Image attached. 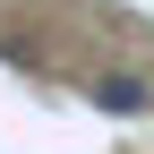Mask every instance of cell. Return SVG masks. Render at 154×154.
<instances>
[{"mask_svg": "<svg viewBox=\"0 0 154 154\" xmlns=\"http://www.w3.org/2000/svg\"><path fill=\"white\" fill-rule=\"evenodd\" d=\"M146 103H154L146 77H94V111H111V120H137Z\"/></svg>", "mask_w": 154, "mask_h": 154, "instance_id": "cell-1", "label": "cell"}]
</instances>
